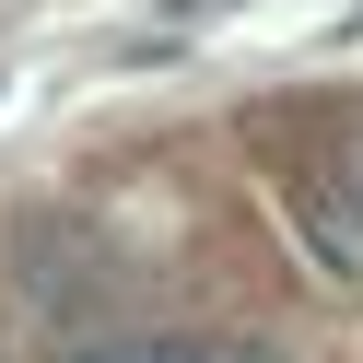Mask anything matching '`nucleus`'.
Here are the masks:
<instances>
[{
  "label": "nucleus",
  "instance_id": "1",
  "mask_svg": "<svg viewBox=\"0 0 363 363\" xmlns=\"http://www.w3.org/2000/svg\"><path fill=\"white\" fill-rule=\"evenodd\" d=\"M293 235H305L316 258L340 269V281H363V211L328 188V176H316V188H293Z\"/></svg>",
  "mask_w": 363,
  "mask_h": 363
},
{
  "label": "nucleus",
  "instance_id": "2",
  "mask_svg": "<svg viewBox=\"0 0 363 363\" xmlns=\"http://www.w3.org/2000/svg\"><path fill=\"white\" fill-rule=\"evenodd\" d=\"M82 363H188V352H176V340H94Z\"/></svg>",
  "mask_w": 363,
  "mask_h": 363
},
{
  "label": "nucleus",
  "instance_id": "3",
  "mask_svg": "<svg viewBox=\"0 0 363 363\" xmlns=\"http://www.w3.org/2000/svg\"><path fill=\"white\" fill-rule=\"evenodd\" d=\"M328 188H340V199H352V211H363V129H352V141H340V164H328Z\"/></svg>",
  "mask_w": 363,
  "mask_h": 363
},
{
  "label": "nucleus",
  "instance_id": "4",
  "mask_svg": "<svg viewBox=\"0 0 363 363\" xmlns=\"http://www.w3.org/2000/svg\"><path fill=\"white\" fill-rule=\"evenodd\" d=\"M188 363H269V352H246V340H223V352H188Z\"/></svg>",
  "mask_w": 363,
  "mask_h": 363
}]
</instances>
